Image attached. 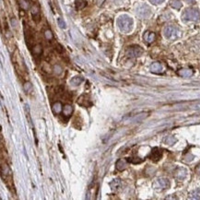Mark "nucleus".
<instances>
[{"label": "nucleus", "instance_id": "39448f33", "mask_svg": "<svg viewBox=\"0 0 200 200\" xmlns=\"http://www.w3.org/2000/svg\"><path fill=\"white\" fill-rule=\"evenodd\" d=\"M137 14L142 18H147L150 15V9L148 6H141L137 9Z\"/></svg>", "mask_w": 200, "mask_h": 200}, {"label": "nucleus", "instance_id": "423d86ee", "mask_svg": "<svg viewBox=\"0 0 200 200\" xmlns=\"http://www.w3.org/2000/svg\"><path fill=\"white\" fill-rule=\"evenodd\" d=\"M156 186H158L159 188H161V189H166L170 186V182H169L168 179H165V178H160L157 180V183H156Z\"/></svg>", "mask_w": 200, "mask_h": 200}, {"label": "nucleus", "instance_id": "7ed1b4c3", "mask_svg": "<svg viewBox=\"0 0 200 200\" xmlns=\"http://www.w3.org/2000/svg\"><path fill=\"white\" fill-rule=\"evenodd\" d=\"M162 157V150L159 148H155L153 149L150 152V154L149 155V158L150 160H152L153 161H158L161 159Z\"/></svg>", "mask_w": 200, "mask_h": 200}, {"label": "nucleus", "instance_id": "9d476101", "mask_svg": "<svg viewBox=\"0 0 200 200\" xmlns=\"http://www.w3.org/2000/svg\"><path fill=\"white\" fill-rule=\"evenodd\" d=\"M150 70L152 71V72H154V73H160L161 71H162V66H161L160 63H154V64H152L151 65V66H150Z\"/></svg>", "mask_w": 200, "mask_h": 200}, {"label": "nucleus", "instance_id": "c756f323", "mask_svg": "<svg viewBox=\"0 0 200 200\" xmlns=\"http://www.w3.org/2000/svg\"><path fill=\"white\" fill-rule=\"evenodd\" d=\"M196 173L200 174V164H199V165L197 166V168H196Z\"/></svg>", "mask_w": 200, "mask_h": 200}, {"label": "nucleus", "instance_id": "bb28decb", "mask_svg": "<svg viewBox=\"0 0 200 200\" xmlns=\"http://www.w3.org/2000/svg\"><path fill=\"white\" fill-rule=\"evenodd\" d=\"M34 53H36V55H40V53H42V48L40 45H36L34 47Z\"/></svg>", "mask_w": 200, "mask_h": 200}, {"label": "nucleus", "instance_id": "dca6fc26", "mask_svg": "<svg viewBox=\"0 0 200 200\" xmlns=\"http://www.w3.org/2000/svg\"><path fill=\"white\" fill-rule=\"evenodd\" d=\"M32 16H33V19L36 20V21H39L40 20V19H41V17H40V11H39V9H38V7H36V6H33L32 7Z\"/></svg>", "mask_w": 200, "mask_h": 200}, {"label": "nucleus", "instance_id": "393cba45", "mask_svg": "<svg viewBox=\"0 0 200 200\" xmlns=\"http://www.w3.org/2000/svg\"><path fill=\"white\" fill-rule=\"evenodd\" d=\"M57 21H58V25H59L60 28H62V29L66 28V22H65L62 19L59 18V19H57Z\"/></svg>", "mask_w": 200, "mask_h": 200}, {"label": "nucleus", "instance_id": "1a4fd4ad", "mask_svg": "<svg viewBox=\"0 0 200 200\" xmlns=\"http://www.w3.org/2000/svg\"><path fill=\"white\" fill-rule=\"evenodd\" d=\"M186 176V170L183 168H178L177 171L175 172V177L178 180H183Z\"/></svg>", "mask_w": 200, "mask_h": 200}, {"label": "nucleus", "instance_id": "9b49d317", "mask_svg": "<svg viewBox=\"0 0 200 200\" xmlns=\"http://www.w3.org/2000/svg\"><path fill=\"white\" fill-rule=\"evenodd\" d=\"M72 112H73V107H72L71 105H69V104L65 105L64 109H63V114L65 115L66 117L70 116L71 113H72Z\"/></svg>", "mask_w": 200, "mask_h": 200}, {"label": "nucleus", "instance_id": "aec40b11", "mask_svg": "<svg viewBox=\"0 0 200 200\" xmlns=\"http://www.w3.org/2000/svg\"><path fill=\"white\" fill-rule=\"evenodd\" d=\"M165 143L168 144V145H173L176 142V138L173 137V136H168L167 138H165Z\"/></svg>", "mask_w": 200, "mask_h": 200}, {"label": "nucleus", "instance_id": "4be33fe9", "mask_svg": "<svg viewBox=\"0 0 200 200\" xmlns=\"http://www.w3.org/2000/svg\"><path fill=\"white\" fill-rule=\"evenodd\" d=\"M172 6H173V7H175V9H180L181 6H182V4L178 1V0H173V1L172 2Z\"/></svg>", "mask_w": 200, "mask_h": 200}, {"label": "nucleus", "instance_id": "6e6552de", "mask_svg": "<svg viewBox=\"0 0 200 200\" xmlns=\"http://www.w3.org/2000/svg\"><path fill=\"white\" fill-rule=\"evenodd\" d=\"M129 162L128 160H125V159H121L116 162V169L118 171H123L125 170L127 166V163Z\"/></svg>", "mask_w": 200, "mask_h": 200}, {"label": "nucleus", "instance_id": "5701e85b", "mask_svg": "<svg viewBox=\"0 0 200 200\" xmlns=\"http://www.w3.org/2000/svg\"><path fill=\"white\" fill-rule=\"evenodd\" d=\"M24 90H25L27 92H30V90H32V84H30V82L25 83V85H24Z\"/></svg>", "mask_w": 200, "mask_h": 200}, {"label": "nucleus", "instance_id": "f8f14e48", "mask_svg": "<svg viewBox=\"0 0 200 200\" xmlns=\"http://www.w3.org/2000/svg\"><path fill=\"white\" fill-rule=\"evenodd\" d=\"M144 39H145V41L147 42V43H151V42H153V41L155 40V34L153 33V32H148L145 33Z\"/></svg>", "mask_w": 200, "mask_h": 200}, {"label": "nucleus", "instance_id": "a211bd4d", "mask_svg": "<svg viewBox=\"0 0 200 200\" xmlns=\"http://www.w3.org/2000/svg\"><path fill=\"white\" fill-rule=\"evenodd\" d=\"M120 184H121V183L119 180H113L112 183H110V186L113 190H115L120 186Z\"/></svg>", "mask_w": 200, "mask_h": 200}, {"label": "nucleus", "instance_id": "0eeeda50", "mask_svg": "<svg viewBox=\"0 0 200 200\" xmlns=\"http://www.w3.org/2000/svg\"><path fill=\"white\" fill-rule=\"evenodd\" d=\"M164 34L168 39H172V38L175 37V35H176V29L172 26H169L165 29Z\"/></svg>", "mask_w": 200, "mask_h": 200}, {"label": "nucleus", "instance_id": "f03ea898", "mask_svg": "<svg viewBox=\"0 0 200 200\" xmlns=\"http://www.w3.org/2000/svg\"><path fill=\"white\" fill-rule=\"evenodd\" d=\"M200 18V13L196 9H187L183 14V19H189V20H197Z\"/></svg>", "mask_w": 200, "mask_h": 200}, {"label": "nucleus", "instance_id": "c85d7f7f", "mask_svg": "<svg viewBox=\"0 0 200 200\" xmlns=\"http://www.w3.org/2000/svg\"><path fill=\"white\" fill-rule=\"evenodd\" d=\"M150 1H151L152 3H154V4H160V3H161V2H163L164 0H150Z\"/></svg>", "mask_w": 200, "mask_h": 200}, {"label": "nucleus", "instance_id": "f257e3e1", "mask_svg": "<svg viewBox=\"0 0 200 200\" xmlns=\"http://www.w3.org/2000/svg\"><path fill=\"white\" fill-rule=\"evenodd\" d=\"M117 25L119 27V29L124 32H128L131 30L132 26H133V21L129 17L126 16H121L118 20H117Z\"/></svg>", "mask_w": 200, "mask_h": 200}, {"label": "nucleus", "instance_id": "2eb2a0df", "mask_svg": "<svg viewBox=\"0 0 200 200\" xmlns=\"http://www.w3.org/2000/svg\"><path fill=\"white\" fill-rule=\"evenodd\" d=\"M178 74L180 76L183 77V78H188V77L192 76L193 72H192V70H190V69H183V70H180L178 72Z\"/></svg>", "mask_w": 200, "mask_h": 200}, {"label": "nucleus", "instance_id": "ddd939ff", "mask_svg": "<svg viewBox=\"0 0 200 200\" xmlns=\"http://www.w3.org/2000/svg\"><path fill=\"white\" fill-rule=\"evenodd\" d=\"M86 5H87L86 0H76V2H75V6H76L77 9H82L86 6Z\"/></svg>", "mask_w": 200, "mask_h": 200}, {"label": "nucleus", "instance_id": "f3484780", "mask_svg": "<svg viewBox=\"0 0 200 200\" xmlns=\"http://www.w3.org/2000/svg\"><path fill=\"white\" fill-rule=\"evenodd\" d=\"M53 111L55 113H60L61 111H62V104H61V103L57 102L53 104Z\"/></svg>", "mask_w": 200, "mask_h": 200}, {"label": "nucleus", "instance_id": "20e7f679", "mask_svg": "<svg viewBox=\"0 0 200 200\" xmlns=\"http://www.w3.org/2000/svg\"><path fill=\"white\" fill-rule=\"evenodd\" d=\"M142 53H143V50L139 46H132V47H129L127 50V55L131 57L139 56Z\"/></svg>", "mask_w": 200, "mask_h": 200}, {"label": "nucleus", "instance_id": "412c9836", "mask_svg": "<svg viewBox=\"0 0 200 200\" xmlns=\"http://www.w3.org/2000/svg\"><path fill=\"white\" fill-rule=\"evenodd\" d=\"M190 197L193 199H200V191H194L190 194Z\"/></svg>", "mask_w": 200, "mask_h": 200}, {"label": "nucleus", "instance_id": "6ab92c4d", "mask_svg": "<svg viewBox=\"0 0 200 200\" xmlns=\"http://www.w3.org/2000/svg\"><path fill=\"white\" fill-rule=\"evenodd\" d=\"M19 6H20L21 9H25V10H27L29 7H30L29 3L26 1V0H20V1H19Z\"/></svg>", "mask_w": 200, "mask_h": 200}, {"label": "nucleus", "instance_id": "b1692460", "mask_svg": "<svg viewBox=\"0 0 200 200\" xmlns=\"http://www.w3.org/2000/svg\"><path fill=\"white\" fill-rule=\"evenodd\" d=\"M44 34H45V38H46V39H47V40H52V39H53V34H52V32H51V30H46Z\"/></svg>", "mask_w": 200, "mask_h": 200}, {"label": "nucleus", "instance_id": "a878e982", "mask_svg": "<svg viewBox=\"0 0 200 200\" xmlns=\"http://www.w3.org/2000/svg\"><path fill=\"white\" fill-rule=\"evenodd\" d=\"M56 50L59 53H63V51H64V49H63V47H62V45L59 44V43H56Z\"/></svg>", "mask_w": 200, "mask_h": 200}, {"label": "nucleus", "instance_id": "cd10ccee", "mask_svg": "<svg viewBox=\"0 0 200 200\" xmlns=\"http://www.w3.org/2000/svg\"><path fill=\"white\" fill-rule=\"evenodd\" d=\"M55 72H56L57 75H59V74L62 73V68H61V66H55Z\"/></svg>", "mask_w": 200, "mask_h": 200}, {"label": "nucleus", "instance_id": "4468645a", "mask_svg": "<svg viewBox=\"0 0 200 200\" xmlns=\"http://www.w3.org/2000/svg\"><path fill=\"white\" fill-rule=\"evenodd\" d=\"M82 82H83V79L81 77H75V78H73L70 81V83L73 86H79Z\"/></svg>", "mask_w": 200, "mask_h": 200}]
</instances>
